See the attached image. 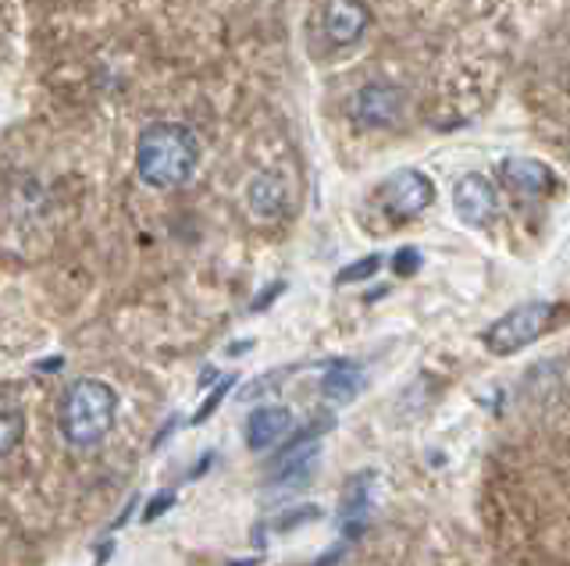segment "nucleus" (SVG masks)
I'll return each instance as SVG.
<instances>
[{
	"mask_svg": "<svg viewBox=\"0 0 570 566\" xmlns=\"http://www.w3.org/2000/svg\"><path fill=\"white\" fill-rule=\"evenodd\" d=\"M200 160V143L186 125H150L136 143V171L154 189H178L193 178Z\"/></svg>",
	"mask_w": 570,
	"mask_h": 566,
	"instance_id": "obj_1",
	"label": "nucleus"
},
{
	"mask_svg": "<svg viewBox=\"0 0 570 566\" xmlns=\"http://www.w3.org/2000/svg\"><path fill=\"white\" fill-rule=\"evenodd\" d=\"M114 413H118V392L111 385L100 378H79L75 385H68L57 421H62V435L68 439V445L94 450L114 428Z\"/></svg>",
	"mask_w": 570,
	"mask_h": 566,
	"instance_id": "obj_2",
	"label": "nucleus"
},
{
	"mask_svg": "<svg viewBox=\"0 0 570 566\" xmlns=\"http://www.w3.org/2000/svg\"><path fill=\"white\" fill-rule=\"evenodd\" d=\"M549 321H552V303H524L489 324L485 346L496 356H514L520 349H528L531 342L542 339Z\"/></svg>",
	"mask_w": 570,
	"mask_h": 566,
	"instance_id": "obj_3",
	"label": "nucleus"
},
{
	"mask_svg": "<svg viewBox=\"0 0 570 566\" xmlns=\"http://www.w3.org/2000/svg\"><path fill=\"white\" fill-rule=\"evenodd\" d=\"M379 197H382V207L388 214H393L396 221H410L417 214H425L431 200H435V186H431V178L425 171H414V168H403L396 175H388L382 189H379Z\"/></svg>",
	"mask_w": 570,
	"mask_h": 566,
	"instance_id": "obj_4",
	"label": "nucleus"
},
{
	"mask_svg": "<svg viewBox=\"0 0 570 566\" xmlns=\"http://www.w3.org/2000/svg\"><path fill=\"white\" fill-rule=\"evenodd\" d=\"M353 118L368 129H385L403 114V93L388 82H368L353 97Z\"/></svg>",
	"mask_w": 570,
	"mask_h": 566,
	"instance_id": "obj_5",
	"label": "nucleus"
},
{
	"mask_svg": "<svg viewBox=\"0 0 570 566\" xmlns=\"http://www.w3.org/2000/svg\"><path fill=\"white\" fill-rule=\"evenodd\" d=\"M453 211L463 225H485V221L496 214V189L485 175H463L453 186Z\"/></svg>",
	"mask_w": 570,
	"mask_h": 566,
	"instance_id": "obj_6",
	"label": "nucleus"
},
{
	"mask_svg": "<svg viewBox=\"0 0 570 566\" xmlns=\"http://www.w3.org/2000/svg\"><path fill=\"white\" fill-rule=\"evenodd\" d=\"M368 29V8L360 0H328L325 4V36L347 47L357 43Z\"/></svg>",
	"mask_w": 570,
	"mask_h": 566,
	"instance_id": "obj_7",
	"label": "nucleus"
},
{
	"mask_svg": "<svg viewBox=\"0 0 570 566\" xmlns=\"http://www.w3.org/2000/svg\"><path fill=\"white\" fill-rule=\"evenodd\" d=\"M293 431V410L289 407H257L246 421V445L253 453H264L278 445Z\"/></svg>",
	"mask_w": 570,
	"mask_h": 566,
	"instance_id": "obj_8",
	"label": "nucleus"
},
{
	"mask_svg": "<svg viewBox=\"0 0 570 566\" xmlns=\"http://www.w3.org/2000/svg\"><path fill=\"white\" fill-rule=\"evenodd\" d=\"M503 178H506L509 189L524 192V197H542V192L552 186V171L535 157H506Z\"/></svg>",
	"mask_w": 570,
	"mask_h": 566,
	"instance_id": "obj_9",
	"label": "nucleus"
},
{
	"mask_svg": "<svg viewBox=\"0 0 570 566\" xmlns=\"http://www.w3.org/2000/svg\"><path fill=\"white\" fill-rule=\"evenodd\" d=\"M360 389H364V370H360L357 364H350V360L332 364L321 378V392H325L328 403H336V407L353 403V399L360 396Z\"/></svg>",
	"mask_w": 570,
	"mask_h": 566,
	"instance_id": "obj_10",
	"label": "nucleus"
},
{
	"mask_svg": "<svg viewBox=\"0 0 570 566\" xmlns=\"http://www.w3.org/2000/svg\"><path fill=\"white\" fill-rule=\"evenodd\" d=\"M285 182L278 175H257L250 182V189H246V203H250V211L257 214V218H278L282 211H285Z\"/></svg>",
	"mask_w": 570,
	"mask_h": 566,
	"instance_id": "obj_11",
	"label": "nucleus"
},
{
	"mask_svg": "<svg viewBox=\"0 0 570 566\" xmlns=\"http://www.w3.org/2000/svg\"><path fill=\"white\" fill-rule=\"evenodd\" d=\"M371 488H374V474L364 470L347 485V499H342V520H347L350 534H357L364 528V517H368V506H371Z\"/></svg>",
	"mask_w": 570,
	"mask_h": 566,
	"instance_id": "obj_12",
	"label": "nucleus"
},
{
	"mask_svg": "<svg viewBox=\"0 0 570 566\" xmlns=\"http://www.w3.org/2000/svg\"><path fill=\"white\" fill-rule=\"evenodd\" d=\"M22 435H25V410L8 392H0V456L14 453Z\"/></svg>",
	"mask_w": 570,
	"mask_h": 566,
	"instance_id": "obj_13",
	"label": "nucleus"
},
{
	"mask_svg": "<svg viewBox=\"0 0 570 566\" xmlns=\"http://www.w3.org/2000/svg\"><path fill=\"white\" fill-rule=\"evenodd\" d=\"M379 267H382V257L374 253V257H364V260H357L350 267H342L336 281H339V286H347V281H364V278H371L374 271H379Z\"/></svg>",
	"mask_w": 570,
	"mask_h": 566,
	"instance_id": "obj_14",
	"label": "nucleus"
},
{
	"mask_svg": "<svg viewBox=\"0 0 570 566\" xmlns=\"http://www.w3.org/2000/svg\"><path fill=\"white\" fill-rule=\"evenodd\" d=\"M232 385H235V375H229V378H224V381L218 385V389H215L211 396H207V399H204V407H200L197 413H193V424H204V421H207V417H211V413H215V410L221 407V399H224V392H229V389H232Z\"/></svg>",
	"mask_w": 570,
	"mask_h": 566,
	"instance_id": "obj_15",
	"label": "nucleus"
},
{
	"mask_svg": "<svg viewBox=\"0 0 570 566\" xmlns=\"http://www.w3.org/2000/svg\"><path fill=\"white\" fill-rule=\"evenodd\" d=\"M417 267H421V253H417L414 246H407V249H399L396 257H393V271L396 275H417Z\"/></svg>",
	"mask_w": 570,
	"mask_h": 566,
	"instance_id": "obj_16",
	"label": "nucleus"
},
{
	"mask_svg": "<svg viewBox=\"0 0 570 566\" xmlns=\"http://www.w3.org/2000/svg\"><path fill=\"white\" fill-rule=\"evenodd\" d=\"M172 502H175V491H161V496H154V502H150V510L143 513V520L150 524V520H157L164 510H172Z\"/></svg>",
	"mask_w": 570,
	"mask_h": 566,
	"instance_id": "obj_17",
	"label": "nucleus"
}]
</instances>
